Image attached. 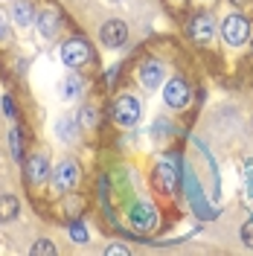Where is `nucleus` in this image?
<instances>
[{
	"label": "nucleus",
	"mask_w": 253,
	"mask_h": 256,
	"mask_svg": "<svg viewBox=\"0 0 253 256\" xmlns=\"http://www.w3.org/2000/svg\"><path fill=\"white\" fill-rule=\"evenodd\" d=\"M222 35H224V41H227L230 47H242V44L248 41V35H250V24H248V18H242V15L224 18Z\"/></svg>",
	"instance_id": "f257e3e1"
},
{
	"label": "nucleus",
	"mask_w": 253,
	"mask_h": 256,
	"mask_svg": "<svg viewBox=\"0 0 253 256\" xmlns=\"http://www.w3.org/2000/svg\"><path fill=\"white\" fill-rule=\"evenodd\" d=\"M114 120L120 122L122 128H131L140 122V102H137V96H120L116 99V105H114Z\"/></svg>",
	"instance_id": "f03ea898"
},
{
	"label": "nucleus",
	"mask_w": 253,
	"mask_h": 256,
	"mask_svg": "<svg viewBox=\"0 0 253 256\" xmlns=\"http://www.w3.org/2000/svg\"><path fill=\"white\" fill-rule=\"evenodd\" d=\"M62 62L67 67H82V64L90 62V44L82 41V38H70L62 47Z\"/></svg>",
	"instance_id": "7ed1b4c3"
},
{
	"label": "nucleus",
	"mask_w": 253,
	"mask_h": 256,
	"mask_svg": "<svg viewBox=\"0 0 253 256\" xmlns=\"http://www.w3.org/2000/svg\"><path fill=\"white\" fill-rule=\"evenodd\" d=\"M128 222H131V227L134 230H152L154 224H158V212H154V207L148 204V201H137V204H131V210H128Z\"/></svg>",
	"instance_id": "20e7f679"
},
{
	"label": "nucleus",
	"mask_w": 253,
	"mask_h": 256,
	"mask_svg": "<svg viewBox=\"0 0 253 256\" xmlns=\"http://www.w3.org/2000/svg\"><path fill=\"white\" fill-rule=\"evenodd\" d=\"M190 84L184 79H172V82H166V88H163V102L169 105V108H186L190 105Z\"/></svg>",
	"instance_id": "39448f33"
},
{
	"label": "nucleus",
	"mask_w": 253,
	"mask_h": 256,
	"mask_svg": "<svg viewBox=\"0 0 253 256\" xmlns=\"http://www.w3.org/2000/svg\"><path fill=\"white\" fill-rule=\"evenodd\" d=\"M52 184H56V190H73L76 184H79V166H76V160H62L58 166H56V175H52Z\"/></svg>",
	"instance_id": "423d86ee"
},
{
	"label": "nucleus",
	"mask_w": 253,
	"mask_h": 256,
	"mask_svg": "<svg viewBox=\"0 0 253 256\" xmlns=\"http://www.w3.org/2000/svg\"><path fill=\"white\" fill-rule=\"evenodd\" d=\"M99 38H102V44H105L108 50L122 47V44H126V38H128L126 20H108V24L99 30Z\"/></svg>",
	"instance_id": "0eeeda50"
},
{
	"label": "nucleus",
	"mask_w": 253,
	"mask_h": 256,
	"mask_svg": "<svg viewBox=\"0 0 253 256\" xmlns=\"http://www.w3.org/2000/svg\"><path fill=\"white\" fill-rule=\"evenodd\" d=\"M166 79V67L158 62V58H148V62L140 64V82L148 88V90H158Z\"/></svg>",
	"instance_id": "6e6552de"
},
{
	"label": "nucleus",
	"mask_w": 253,
	"mask_h": 256,
	"mask_svg": "<svg viewBox=\"0 0 253 256\" xmlns=\"http://www.w3.org/2000/svg\"><path fill=\"white\" fill-rule=\"evenodd\" d=\"M184 175H186V186H190L186 192H190V198H192V204H195V210H198V216H201V218H216L218 212L210 207V204H204V198H201V190H198L195 178H192L190 172H184Z\"/></svg>",
	"instance_id": "1a4fd4ad"
},
{
	"label": "nucleus",
	"mask_w": 253,
	"mask_h": 256,
	"mask_svg": "<svg viewBox=\"0 0 253 256\" xmlns=\"http://www.w3.org/2000/svg\"><path fill=\"white\" fill-rule=\"evenodd\" d=\"M26 172H30V180L32 184H44L50 178V160L47 154H32L26 160Z\"/></svg>",
	"instance_id": "9d476101"
},
{
	"label": "nucleus",
	"mask_w": 253,
	"mask_h": 256,
	"mask_svg": "<svg viewBox=\"0 0 253 256\" xmlns=\"http://www.w3.org/2000/svg\"><path fill=\"white\" fill-rule=\"evenodd\" d=\"M158 178L163 184L166 192H174L178 190V166H174V158H163L158 166Z\"/></svg>",
	"instance_id": "9b49d317"
},
{
	"label": "nucleus",
	"mask_w": 253,
	"mask_h": 256,
	"mask_svg": "<svg viewBox=\"0 0 253 256\" xmlns=\"http://www.w3.org/2000/svg\"><path fill=\"white\" fill-rule=\"evenodd\" d=\"M35 24H38L41 38H52V35L58 32V26H62V20H58V12H56V9H44V12H38Z\"/></svg>",
	"instance_id": "f8f14e48"
},
{
	"label": "nucleus",
	"mask_w": 253,
	"mask_h": 256,
	"mask_svg": "<svg viewBox=\"0 0 253 256\" xmlns=\"http://www.w3.org/2000/svg\"><path fill=\"white\" fill-rule=\"evenodd\" d=\"M190 32H192V38L198 41V44H206L210 38H212V18L210 15H195L192 18V24H190Z\"/></svg>",
	"instance_id": "ddd939ff"
},
{
	"label": "nucleus",
	"mask_w": 253,
	"mask_h": 256,
	"mask_svg": "<svg viewBox=\"0 0 253 256\" xmlns=\"http://www.w3.org/2000/svg\"><path fill=\"white\" fill-rule=\"evenodd\" d=\"M18 212H20V204H18L15 195H0V224L15 222Z\"/></svg>",
	"instance_id": "4468645a"
},
{
	"label": "nucleus",
	"mask_w": 253,
	"mask_h": 256,
	"mask_svg": "<svg viewBox=\"0 0 253 256\" xmlns=\"http://www.w3.org/2000/svg\"><path fill=\"white\" fill-rule=\"evenodd\" d=\"M12 18H15L18 26H30V24H32V3L18 0L15 6H12Z\"/></svg>",
	"instance_id": "2eb2a0df"
},
{
	"label": "nucleus",
	"mask_w": 253,
	"mask_h": 256,
	"mask_svg": "<svg viewBox=\"0 0 253 256\" xmlns=\"http://www.w3.org/2000/svg\"><path fill=\"white\" fill-rule=\"evenodd\" d=\"M62 94H64V99H76V96L82 94V82H79L76 73H67V79H64V84H62Z\"/></svg>",
	"instance_id": "dca6fc26"
},
{
	"label": "nucleus",
	"mask_w": 253,
	"mask_h": 256,
	"mask_svg": "<svg viewBox=\"0 0 253 256\" xmlns=\"http://www.w3.org/2000/svg\"><path fill=\"white\" fill-rule=\"evenodd\" d=\"M79 120H82V126L84 128H94L96 122H99V111H96L94 105H84L79 111Z\"/></svg>",
	"instance_id": "f3484780"
},
{
	"label": "nucleus",
	"mask_w": 253,
	"mask_h": 256,
	"mask_svg": "<svg viewBox=\"0 0 253 256\" xmlns=\"http://www.w3.org/2000/svg\"><path fill=\"white\" fill-rule=\"evenodd\" d=\"M56 134H58L62 140H73V137H76V122H73V120H62V122L56 126Z\"/></svg>",
	"instance_id": "a211bd4d"
},
{
	"label": "nucleus",
	"mask_w": 253,
	"mask_h": 256,
	"mask_svg": "<svg viewBox=\"0 0 253 256\" xmlns=\"http://www.w3.org/2000/svg\"><path fill=\"white\" fill-rule=\"evenodd\" d=\"M9 148H12V158L20 160V152H24V146H20V134H18L15 128L9 131Z\"/></svg>",
	"instance_id": "6ab92c4d"
},
{
	"label": "nucleus",
	"mask_w": 253,
	"mask_h": 256,
	"mask_svg": "<svg viewBox=\"0 0 253 256\" xmlns=\"http://www.w3.org/2000/svg\"><path fill=\"white\" fill-rule=\"evenodd\" d=\"M70 236H73V242H88V227L82 222H76V224H70Z\"/></svg>",
	"instance_id": "aec40b11"
},
{
	"label": "nucleus",
	"mask_w": 253,
	"mask_h": 256,
	"mask_svg": "<svg viewBox=\"0 0 253 256\" xmlns=\"http://www.w3.org/2000/svg\"><path fill=\"white\" fill-rule=\"evenodd\" d=\"M32 254H35V256H41V254H56V244H52V242H47V239H38L35 244H32Z\"/></svg>",
	"instance_id": "412c9836"
},
{
	"label": "nucleus",
	"mask_w": 253,
	"mask_h": 256,
	"mask_svg": "<svg viewBox=\"0 0 253 256\" xmlns=\"http://www.w3.org/2000/svg\"><path fill=\"white\" fill-rule=\"evenodd\" d=\"M242 242L248 248H253V218H248V222L242 224Z\"/></svg>",
	"instance_id": "4be33fe9"
},
{
	"label": "nucleus",
	"mask_w": 253,
	"mask_h": 256,
	"mask_svg": "<svg viewBox=\"0 0 253 256\" xmlns=\"http://www.w3.org/2000/svg\"><path fill=\"white\" fill-rule=\"evenodd\" d=\"M105 254H108V256H128L131 250H128L126 244H116V242H114V244H108V248H105Z\"/></svg>",
	"instance_id": "5701e85b"
},
{
	"label": "nucleus",
	"mask_w": 253,
	"mask_h": 256,
	"mask_svg": "<svg viewBox=\"0 0 253 256\" xmlns=\"http://www.w3.org/2000/svg\"><path fill=\"white\" fill-rule=\"evenodd\" d=\"M244 180H248V192L253 195V160L244 163Z\"/></svg>",
	"instance_id": "b1692460"
},
{
	"label": "nucleus",
	"mask_w": 253,
	"mask_h": 256,
	"mask_svg": "<svg viewBox=\"0 0 253 256\" xmlns=\"http://www.w3.org/2000/svg\"><path fill=\"white\" fill-rule=\"evenodd\" d=\"M9 38V26H6V18L0 15V41H6Z\"/></svg>",
	"instance_id": "393cba45"
},
{
	"label": "nucleus",
	"mask_w": 253,
	"mask_h": 256,
	"mask_svg": "<svg viewBox=\"0 0 253 256\" xmlns=\"http://www.w3.org/2000/svg\"><path fill=\"white\" fill-rule=\"evenodd\" d=\"M3 108H6V114H9V116H15V105H12V99H9V96L3 99Z\"/></svg>",
	"instance_id": "a878e982"
},
{
	"label": "nucleus",
	"mask_w": 253,
	"mask_h": 256,
	"mask_svg": "<svg viewBox=\"0 0 253 256\" xmlns=\"http://www.w3.org/2000/svg\"><path fill=\"white\" fill-rule=\"evenodd\" d=\"M116 73H120V67H111V70H108V84L116 82Z\"/></svg>",
	"instance_id": "bb28decb"
},
{
	"label": "nucleus",
	"mask_w": 253,
	"mask_h": 256,
	"mask_svg": "<svg viewBox=\"0 0 253 256\" xmlns=\"http://www.w3.org/2000/svg\"><path fill=\"white\" fill-rule=\"evenodd\" d=\"M253 0H236V6H250Z\"/></svg>",
	"instance_id": "cd10ccee"
}]
</instances>
